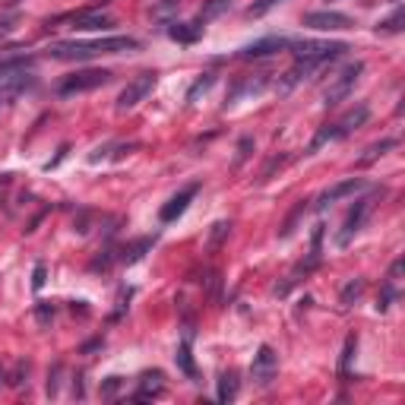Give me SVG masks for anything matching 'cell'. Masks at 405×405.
Returning a JSON list of instances; mask_svg holds the SVG:
<instances>
[{
  "label": "cell",
  "instance_id": "2e32d148",
  "mask_svg": "<svg viewBox=\"0 0 405 405\" xmlns=\"http://www.w3.org/2000/svg\"><path fill=\"white\" fill-rule=\"evenodd\" d=\"M317 70V64H310V60H295V66L291 70H285V73L279 76V83H275V89H279V95H289L291 89L298 83H304L307 76Z\"/></svg>",
  "mask_w": 405,
  "mask_h": 405
},
{
  "label": "cell",
  "instance_id": "e0dca14e",
  "mask_svg": "<svg viewBox=\"0 0 405 405\" xmlns=\"http://www.w3.org/2000/svg\"><path fill=\"white\" fill-rule=\"evenodd\" d=\"M29 66H32V58H25V54H19V58H3L0 60V86L16 83V79L29 76Z\"/></svg>",
  "mask_w": 405,
  "mask_h": 405
},
{
  "label": "cell",
  "instance_id": "ab89813d",
  "mask_svg": "<svg viewBox=\"0 0 405 405\" xmlns=\"http://www.w3.org/2000/svg\"><path fill=\"white\" fill-rule=\"evenodd\" d=\"M45 279H48V266H45V263H35L32 289H35V291H42V289H45Z\"/></svg>",
  "mask_w": 405,
  "mask_h": 405
},
{
  "label": "cell",
  "instance_id": "7402d4cb",
  "mask_svg": "<svg viewBox=\"0 0 405 405\" xmlns=\"http://www.w3.org/2000/svg\"><path fill=\"white\" fill-rule=\"evenodd\" d=\"M307 203H310V199H298V203H295V209H291L289 212V219H285V222H282V232H279V238H291V234H295V228H298V222L301 219H304V212L310 206H307Z\"/></svg>",
  "mask_w": 405,
  "mask_h": 405
},
{
  "label": "cell",
  "instance_id": "d6986e66",
  "mask_svg": "<svg viewBox=\"0 0 405 405\" xmlns=\"http://www.w3.org/2000/svg\"><path fill=\"white\" fill-rule=\"evenodd\" d=\"M156 234L152 238H140V241H133L130 247H124V254H121V263H127V266H133V263H140L143 256L149 254L152 247H156Z\"/></svg>",
  "mask_w": 405,
  "mask_h": 405
},
{
  "label": "cell",
  "instance_id": "d590c367",
  "mask_svg": "<svg viewBox=\"0 0 405 405\" xmlns=\"http://www.w3.org/2000/svg\"><path fill=\"white\" fill-rule=\"evenodd\" d=\"M219 289H222V275L212 269V273L206 275V295H209L212 301H219Z\"/></svg>",
  "mask_w": 405,
  "mask_h": 405
},
{
  "label": "cell",
  "instance_id": "8d00e7d4",
  "mask_svg": "<svg viewBox=\"0 0 405 405\" xmlns=\"http://www.w3.org/2000/svg\"><path fill=\"white\" fill-rule=\"evenodd\" d=\"M60 373H64V364H54V371L48 373V396H51V399L58 396V386H60Z\"/></svg>",
  "mask_w": 405,
  "mask_h": 405
},
{
  "label": "cell",
  "instance_id": "30bf717a",
  "mask_svg": "<svg viewBox=\"0 0 405 405\" xmlns=\"http://www.w3.org/2000/svg\"><path fill=\"white\" fill-rule=\"evenodd\" d=\"M250 373H254L256 386H269L279 373V355L269 345H260V352L254 355V364H250Z\"/></svg>",
  "mask_w": 405,
  "mask_h": 405
},
{
  "label": "cell",
  "instance_id": "836d02e7",
  "mask_svg": "<svg viewBox=\"0 0 405 405\" xmlns=\"http://www.w3.org/2000/svg\"><path fill=\"white\" fill-rule=\"evenodd\" d=\"M250 152H254V140L250 136H241V143H238V158H234V165H244L250 158Z\"/></svg>",
  "mask_w": 405,
  "mask_h": 405
},
{
  "label": "cell",
  "instance_id": "f6af8a7d",
  "mask_svg": "<svg viewBox=\"0 0 405 405\" xmlns=\"http://www.w3.org/2000/svg\"><path fill=\"white\" fill-rule=\"evenodd\" d=\"M3 380H7V371H3V367H0V386H3Z\"/></svg>",
  "mask_w": 405,
  "mask_h": 405
},
{
  "label": "cell",
  "instance_id": "8fae6325",
  "mask_svg": "<svg viewBox=\"0 0 405 405\" xmlns=\"http://www.w3.org/2000/svg\"><path fill=\"white\" fill-rule=\"evenodd\" d=\"M269 86V73H254V76H238L225 95V108L228 105H238L241 99H247V95H260V92Z\"/></svg>",
  "mask_w": 405,
  "mask_h": 405
},
{
  "label": "cell",
  "instance_id": "5b68a950",
  "mask_svg": "<svg viewBox=\"0 0 405 405\" xmlns=\"http://www.w3.org/2000/svg\"><path fill=\"white\" fill-rule=\"evenodd\" d=\"M361 73H364L361 60H355V64H348L345 70H339V73H336V79L326 86V92H323V105H326V108L342 105V101L352 95V89H355V83L361 79Z\"/></svg>",
  "mask_w": 405,
  "mask_h": 405
},
{
  "label": "cell",
  "instance_id": "b9f144b4",
  "mask_svg": "<svg viewBox=\"0 0 405 405\" xmlns=\"http://www.w3.org/2000/svg\"><path fill=\"white\" fill-rule=\"evenodd\" d=\"M282 165H285V158H273V162H269V165L260 171V184L269 181V177H273V171H275V168H282Z\"/></svg>",
  "mask_w": 405,
  "mask_h": 405
},
{
  "label": "cell",
  "instance_id": "74e56055",
  "mask_svg": "<svg viewBox=\"0 0 405 405\" xmlns=\"http://www.w3.org/2000/svg\"><path fill=\"white\" fill-rule=\"evenodd\" d=\"M177 7H181V0H162L158 7H152V16H156V19H165L168 13H171V10H177Z\"/></svg>",
  "mask_w": 405,
  "mask_h": 405
},
{
  "label": "cell",
  "instance_id": "1f68e13d",
  "mask_svg": "<svg viewBox=\"0 0 405 405\" xmlns=\"http://www.w3.org/2000/svg\"><path fill=\"white\" fill-rule=\"evenodd\" d=\"M275 3H282V0H254V3L247 7V16H250V19L266 16V13H269V10H273Z\"/></svg>",
  "mask_w": 405,
  "mask_h": 405
},
{
  "label": "cell",
  "instance_id": "6da1fadb",
  "mask_svg": "<svg viewBox=\"0 0 405 405\" xmlns=\"http://www.w3.org/2000/svg\"><path fill=\"white\" fill-rule=\"evenodd\" d=\"M136 48L140 42L130 35H111V38H95V42H58L48 48V54L54 60H92L99 54H121V51Z\"/></svg>",
  "mask_w": 405,
  "mask_h": 405
},
{
  "label": "cell",
  "instance_id": "f35d334b",
  "mask_svg": "<svg viewBox=\"0 0 405 405\" xmlns=\"http://www.w3.org/2000/svg\"><path fill=\"white\" fill-rule=\"evenodd\" d=\"M130 295H133L130 289H121V295H117V310H114V314H111V323H114V320H121V317H124V310H127V301H130Z\"/></svg>",
  "mask_w": 405,
  "mask_h": 405
},
{
  "label": "cell",
  "instance_id": "d6a6232c",
  "mask_svg": "<svg viewBox=\"0 0 405 405\" xmlns=\"http://www.w3.org/2000/svg\"><path fill=\"white\" fill-rule=\"evenodd\" d=\"M10 386H23V383H29V361H19L16 367H13V373H7Z\"/></svg>",
  "mask_w": 405,
  "mask_h": 405
},
{
  "label": "cell",
  "instance_id": "3957f363",
  "mask_svg": "<svg viewBox=\"0 0 405 405\" xmlns=\"http://www.w3.org/2000/svg\"><path fill=\"white\" fill-rule=\"evenodd\" d=\"M380 197H383V191H373V193L361 197L355 206H352V212H348L345 222H342V232L336 234V244H339V247H348V244H352V238H355V234L364 228L367 215H371V209L377 206V199H380Z\"/></svg>",
  "mask_w": 405,
  "mask_h": 405
},
{
  "label": "cell",
  "instance_id": "44dd1931",
  "mask_svg": "<svg viewBox=\"0 0 405 405\" xmlns=\"http://www.w3.org/2000/svg\"><path fill=\"white\" fill-rule=\"evenodd\" d=\"M168 35L181 45H193L199 38V23H171L168 25Z\"/></svg>",
  "mask_w": 405,
  "mask_h": 405
},
{
  "label": "cell",
  "instance_id": "60d3db41",
  "mask_svg": "<svg viewBox=\"0 0 405 405\" xmlns=\"http://www.w3.org/2000/svg\"><path fill=\"white\" fill-rule=\"evenodd\" d=\"M121 386H124V380H121V377H108L105 386H101V396H105V399L117 396V389H121Z\"/></svg>",
  "mask_w": 405,
  "mask_h": 405
},
{
  "label": "cell",
  "instance_id": "603a6c76",
  "mask_svg": "<svg viewBox=\"0 0 405 405\" xmlns=\"http://www.w3.org/2000/svg\"><path fill=\"white\" fill-rule=\"evenodd\" d=\"M228 7H232V0H203V10H199L197 23H209V19H219L222 13H228Z\"/></svg>",
  "mask_w": 405,
  "mask_h": 405
},
{
  "label": "cell",
  "instance_id": "4dcf8cb0",
  "mask_svg": "<svg viewBox=\"0 0 405 405\" xmlns=\"http://www.w3.org/2000/svg\"><path fill=\"white\" fill-rule=\"evenodd\" d=\"M355 352H358V339H355V336H348L345 348H342V358H339V373H342V377H345L348 367H352V358H355Z\"/></svg>",
  "mask_w": 405,
  "mask_h": 405
},
{
  "label": "cell",
  "instance_id": "52a82bcc",
  "mask_svg": "<svg viewBox=\"0 0 405 405\" xmlns=\"http://www.w3.org/2000/svg\"><path fill=\"white\" fill-rule=\"evenodd\" d=\"M58 23H73L70 29H76V32H105V29L114 25V19L108 16V13H101L99 7H86V10L70 13V16H60Z\"/></svg>",
  "mask_w": 405,
  "mask_h": 405
},
{
  "label": "cell",
  "instance_id": "e575fe53",
  "mask_svg": "<svg viewBox=\"0 0 405 405\" xmlns=\"http://www.w3.org/2000/svg\"><path fill=\"white\" fill-rule=\"evenodd\" d=\"M35 320H38V326H51V320H54V304L35 307Z\"/></svg>",
  "mask_w": 405,
  "mask_h": 405
},
{
  "label": "cell",
  "instance_id": "9a60e30c",
  "mask_svg": "<svg viewBox=\"0 0 405 405\" xmlns=\"http://www.w3.org/2000/svg\"><path fill=\"white\" fill-rule=\"evenodd\" d=\"M162 393H165V373L162 371H146L140 377V383H136L133 399H136V402H152V399H158Z\"/></svg>",
  "mask_w": 405,
  "mask_h": 405
},
{
  "label": "cell",
  "instance_id": "4fadbf2b",
  "mask_svg": "<svg viewBox=\"0 0 405 405\" xmlns=\"http://www.w3.org/2000/svg\"><path fill=\"white\" fill-rule=\"evenodd\" d=\"M364 191V181L361 177H348V181H339V184H332V187H326V191L320 193V197L314 199V209L317 212H323V209H330L332 203H339V199L352 197V193Z\"/></svg>",
  "mask_w": 405,
  "mask_h": 405
},
{
  "label": "cell",
  "instance_id": "f546056e",
  "mask_svg": "<svg viewBox=\"0 0 405 405\" xmlns=\"http://www.w3.org/2000/svg\"><path fill=\"white\" fill-rule=\"evenodd\" d=\"M212 83H215V76H212V73H203V76H199L197 83H193L191 89H187V105H193V101H197L199 95H206V92L212 89Z\"/></svg>",
  "mask_w": 405,
  "mask_h": 405
},
{
  "label": "cell",
  "instance_id": "9c48e42d",
  "mask_svg": "<svg viewBox=\"0 0 405 405\" xmlns=\"http://www.w3.org/2000/svg\"><path fill=\"white\" fill-rule=\"evenodd\" d=\"M304 25L314 29V32H339V29H352L355 19L348 13H339V10H317V13H307Z\"/></svg>",
  "mask_w": 405,
  "mask_h": 405
},
{
  "label": "cell",
  "instance_id": "bcb514c9",
  "mask_svg": "<svg viewBox=\"0 0 405 405\" xmlns=\"http://www.w3.org/2000/svg\"><path fill=\"white\" fill-rule=\"evenodd\" d=\"M3 105H7V99H3V95H0V108H3Z\"/></svg>",
  "mask_w": 405,
  "mask_h": 405
},
{
  "label": "cell",
  "instance_id": "7a4b0ae2",
  "mask_svg": "<svg viewBox=\"0 0 405 405\" xmlns=\"http://www.w3.org/2000/svg\"><path fill=\"white\" fill-rule=\"evenodd\" d=\"M367 117H371V108H367V105H358V108H352V111H345L339 121H332V124H323L320 130H317V136L310 140L307 152H317L320 146H326V143H339V140H345V136H352L355 130H361V127L367 124Z\"/></svg>",
  "mask_w": 405,
  "mask_h": 405
},
{
  "label": "cell",
  "instance_id": "7c38bea8",
  "mask_svg": "<svg viewBox=\"0 0 405 405\" xmlns=\"http://www.w3.org/2000/svg\"><path fill=\"white\" fill-rule=\"evenodd\" d=\"M285 48H291V38H285V35H266V38H260V42L244 45L238 58H244V60L273 58V54H279V51H285Z\"/></svg>",
  "mask_w": 405,
  "mask_h": 405
},
{
  "label": "cell",
  "instance_id": "4316f807",
  "mask_svg": "<svg viewBox=\"0 0 405 405\" xmlns=\"http://www.w3.org/2000/svg\"><path fill=\"white\" fill-rule=\"evenodd\" d=\"M228 234H232V222L228 219H219V222L212 225V232H209V250H219L228 241Z\"/></svg>",
  "mask_w": 405,
  "mask_h": 405
},
{
  "label": "cell",
  "instance_id": "8992f818",
  "mask_svg": "<svg viewBox=\"0 0 405 405\" xmlns=\"http://www.w3.org/2000/svg\"><path fill=\"white\" fill-rule=\"evenodd\" d=\"M291 48H295V60H310V64L323 66L330 64L332 58L345 54L348 45L345 42H291Z\"/></svg>",
  "mask_w": 405,
  "mask_h": 405
},
{
  "label": "cell",
  "instance_id": "ba28073f",
  "mask_svg": "<svg viewBox=\"0 0 405 405\" xmlns=\"http://www.w3.org/2000/svg\"><path fill=\"white\" fill-rule=\"evenodd\" d=\"M156 89V73H140L136 79H130V83L121 89V95H117V111H130V108H136L140 101H146V95Z\"/></svg>",
  "mask_w": 405,
  "mask_h": 405
},
{
  "label": "cell",
  "instance_id": "83f0119b",
  "mask_svg": "<svg viewBox=\"0 0 405 405\" xmlns=\"http://www.w3.org/2000/svg\"><path fill=\"white\" fill-rule=\"evenodd\" d=\"M402 29H405V10L402 7H396V13H393V16L383 19V23L377 25V32H380V35H399Z\"/></svg>",
  "mask_w": 405,
  "mask_h": 405
},
{
  "label": "cell",
  "instance_id": "277c9868",
  "mask_svg": "<svg viewBox=\"0 0 405 405\" xmlns=\"http://www.w3.org/2000/svg\"><path fill=\"white\" fill-rule=\"evenodd\" d=\"M111 83V70H76V73L64 76L58 83V95L60 99H70V95H79V92H92L99 86Z\"/></svg>",
  "mask_w": 405,
  "mask_h": 405
},
{
  "label": "cell",
  "instance_id": "d4e9b609",
  "mask_svg": "<svg viewBox=\"0 0 405 405\" xmlns=\"http://www.w3.org/2000/svg\"><path fill=\"white\" fill-rule=\"evenodd\" d=\"M174 361H177V367H181L187 377L197 373V364H193V355H191V336H184L181 348H177V355H174Z\"/></svg>",
  "mask_w": 405,
  "mask_h": 405
},
{
  "label": "cell",
  "instance_id": "5bb4252c",
  "mask_svg": "<svg viewBox=\"0 0 405 405\" xmlns=\"http://www.w3.org/2000/svg\"><path fill=\"white\" fill-rule=\"evenodd\" d=\"M199 193V181H193V184H187V187H184V191H177L174 193L171 199H168L165 206H162V212H158V219H162V222H177V219H181L184 212H187V206H191V199L197 197Z\"/></svg>",
  "mask_w": 405,
  "mask_h": 405
},
{
  "label": "cell",
  "instance_id": "ffe728a7",
  "mask_svg": "<svg viewBox=\"0 0 405 405\" xmlns=\"http://www.w3.org/2000/svg\"><path fill=\"white\" fill-rule=\"evenodd\" d=\"M238 386H241L238 371H225L222 377H219V389H215V399H219V402H232V399L238 396Z\"/></svg>",
  "mask_w": 405,
  "mask_h": 405
},
{
  "label": "cell",
  "instance_id": "cb8c5ba5",
  "mask_svg": "<svg viewBox=\"0 0 405 405\" xmlns=\"http://www.w3.org/2000/svg\"><path fill=\"white\" fill-rule=\"evenodd\" d=\"M399 298V282L396 279H383V289H380V295H377V310H389L393 307V301Z\"/></svg>",
  "mask_w": 405,
  "mask_h": 405
},
{
  "label": "cell",
  "instance_id": "f1b7e54d",
  "mask_svg": "<svg viewBox=\"0 0 405 405\" xmlns=\"http://www.w3.org/2000/svg\"><path fill=\"white\" fill-rule=\"evenodd\" d=\"M364 289H367V282H364V279H352V282H348L345 289H342V295H339L342 307H352V304H355V301L364 295Z\"/></svg>",
  "mask_w": 405,
  "mask_h": 405
},
{
  "label": "cell",
  "instance_id": "ee69618b",
  "mask_svg": "<svg viewBox=\"0 0 405 405\" xmlns=\"http://www.w3.org/2000/svg\"><path fill=\"white\" fill-rule=\"evenodd\" d=\"M16 19H19V16H10V19H3V23H0V38L13 32V25H16Z\"/></svg>",
  "mask_w": 405,
  "mask_h": 405
},
{
  "label": "cell",
  "instance_id": "ac0fdd59",
  "mask_svg": "<svg viewBox=\"0 0 405 405\" xmlns=\"http://www.w3.org/2000/svg\"><path fill=\"white\" fill-rule=\"evenodd\" d=\"M396 146H399V140H396V136H386V140H380V143H371V146L364 149V156L355 162V165H358V168L373 165L377 158H380V156H386V152H389V149H396Z\"/></svg>",
  "mask_w": 405,
  "mask_h": 405
},
{
  "label": "cell",
  "instance_id": "7bdbcfd3",
  "mask_svg": "<svg viewBox=\"0 0 405 405\" xmlns=\"http://www.w3.org/2000/svg\"><path fill=\"white\" fill-rule=\"evenodd\" d=\"M89 222H92V212H79V222H76V232H79V234H89Z\"/></svg>",
  "mask_w": 405,
  "mask_h": 405
},
{
  "label": "cell",
  "instance_id": "484cf974",
  "mask_svg": "<svg viewBox=\"0 0 405 405\" xmlns=\"http://www.w3.org/2000/svg\"><path fill=\"white\" fill-rule=\"evenodd\" d=\"M117 260H121V256H117V250L111 247V244H108V247H105V250H99V256H95V260L89 263V269H92V273H108V269H111V266H114Z\"/></svg>",
  "mask_w": 405,
  "mask_h": 405
}]
</instances>
